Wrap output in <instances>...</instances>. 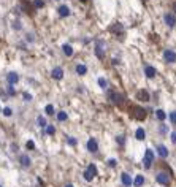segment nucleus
<instances>
[{
    "label": "nucleus",
    "mask_w": 176,
    "mask_h": 187,
    "mask_svg": "<svg viewBox=\"0 0 176 187\" xmlns=\"http://www.w3.org/2000/svg\"><path fill=\"white\" fill-rule=\"evenodd\" d=\"M144 74L147 78H155V74H157V70L154 67H151V65H147V67L144 68Z\"/></svg>",
    "instance_id": "nucleus-16"
},
{
    "label": "nucleus",
    "mask_w": 176,
    "mask_h": 187,
    "mask_svg": "<svg viewBox=\"0 0 176 187\" xmlns=\"http://www.w3.org/2000/svg\"><path fill=\"white\" fill-rule=\"evenodd\" d=\"M86 171H87L90 176H94V177H95V176H97V173H98V171H97V166H95L94 163H90V165L87 166V170H86Z\"/></svg>",
    "instance_id": "nucleus-21"
},
{
    "label": "nucleus",
    "mask_w": 176,
    "mask_h": 187,
    "mask_svg": "<svg viewBox=\"0 0 176 187\" xmlns=\"http://www.w3.org/2000/svg\"><path fill=\"white\" fill-rule=\"evenodd\" d=\"M33 33H27V36H25V38H27V41H33V36H32Z\"/></svg>",
    "instance_id": "nucleus-38"
},
{
    "label": "nucleus",
    "mask_w": 176,
    "mask_h": 187,
    "mask_svg": "<svg viewBox=\"0 0 176 187\" xmlns=\"http://www.w3.org/2000/svg\"><path fill=\"white\" fill-rule=\"evenodd\" d=\"M0 113H2V108H0Z\"/></svg>",
    "instance_id": "nucleus-43"
},
{
    "label": "nucleus",
    "mask_w": 176,
    "mask_h": 187,
    "mask_svg": "<svg viewBox=\"0 0 176 187\" xmlns=\"http://www.w3.org/2000/svg\"><path fill=\"white\" fill-rule=\"evenodd\" d=\"M21 27H22V25H21L19 21H14V22H13V29H14V30H21Z\"/></svg>",
    "instance_id": "nucleus-34"
},
{
    "label": "nucleus",
    "mask_w": 176,
    "mask_h": 187,
    "mask_svg": "<svg viewBox=\"0 0 176 187\" xmlns=\"http://www.w3.org/2000/svg\"><path fill=\"white\" fill-rule=\"evenodd\" d=\"M67 141H68V144H70V146H76V143H78V141H76V138H71V136L67 139Z\"/></svg>",
    "instance_id": "nucleus-35"
},
{
    "label": "nucleus",
    "mask_w": 176,
    "mask_h": 187,
    "mask_svg": "<svg viewBox=\"0 0 176 187\" xmlns=\"http://www.w3.org/2000/svg\"><path fill=\"white\" fill-rule=\"evenodd\" d=\"M116 163H117V162L114 160V158H109V160H108V165H109L111 168H114V166H116Z\"/></svg>",
    "instance_id": "nucleus-37"
},
{
    "label": "nucleus",
    "mask_w": 176,
    "mask_h": 187,
    "mask_svg": "<svg viewBox=\"0 0 176 187\" xmlns=\"http://www.w3.org/2000/svg\"><path fill=\"white\" fill-rule=\"evenodd\" d=\"M0 187H2V184H0Z\"/></svg>",
    "instance_id": "nucleus-44"
},
{
    "label": "nucleus",
    "mask_w": 176,
    "mask_h": 187,
    "mask_svg": "<svg viewBox=\"0 0 176 187\" xmlns=\"http://www.w3.org/2000/svg\"><path fill=\"white\" fill-rule=\"evenodd\" d=\"M81 2H82V3H86V2H87V0H81Z\"/></svg>",
    "instance_id": "nucleus-42"
},
{
    "label": "nucleus",
    "mask_w": 176,
    "mask_h": 187,
    "mask_svg": "<svg viewBox=\"0 0 176 187\" xmlns=\"http://www.w3.org/2000/svg\"><path fill=\"white\" fill-rule=\"evenodd\" d=\"M25 147L29 149V151H33V149H35V143L32 141V139H29V141L25 143Z\"/></svg>",
    "instance_id": "nucleus-31"
},
{
    "label": "nucleus",
    "mask_w": 176,
    "mask_h": 187,
    "mask_svg": "<svg viewBox=\"0 0 176 187\" xmlns=\"http://www.w3.org/2000/svg\"><path fill=\"white\" fill-rule=\"evenodd\" d=\"M133 184H135V187H141V185L144 184V177H143V174H138V176L135 177Z\"/></svg>",
    "instance_id": "nucleus-22"
},
{
    "label": "nucleus",
    "mask_w": 176,
    "mask_h": 187,
    "mask_svg": "<svg viewBox=\"0 0 176 187\" xmlns=\"http://www.w3.org/2000/svg\"><path fill=\"white\" fill-rule=\"evenodd\" d=\"M6 81H8V84H11V86H14V84L19 81V74H17L16 71H10L6 74Z\"/></svg>",
    "instance_id": "nucleus-10"
},
{
    "label": "nucleus",
    "mask_w": 176,
    "mask_h": 187,
    "mask_svg": "<svg viewBox=\"0 0 176 187\" xmlns=\"http://www.w3.org/2000/svg\"><path fill=\"white\" fill-rule=\"evenodd\" d=\"M163 21H165V24L168 25V27H173V25L176 24V17H174L173 14H170V13H166V14L163 16Z\"/></svg>",
    "instance_id": "nucleus-13"
},
{
    "label": "nucleus",
    "mask_w": 176,
    "mask_h": 187,
    "mask_svg": "<svg viewBox=\"0 0 176 187\" xmlns=\"http://www.w3.org/2000/svg\"><path fill=\"white\" fill-rule=\"evenodd\" d=\"M3 116H6V117H10V116H13V109L11 108H3Z\"/></svg>",
    "instance_id": "nucleus-30"
},
{
    "label": "nucleus",
    "mask_w": 176,
    "mask_h": 187,
    "mask_svg": "<svg viewBox=\"0 0 176 187\" xmlns=\"http://www.w3.org/2000/svg\"><path fill=\"white\" fill-rule=\"evenodd\" d=\"M135 136H136V139L143 141V139L146 138V132H144V128H143V127H138V128H136V132H135Z\"/></svg>",
    "instance_id": "nucleus-17"
},
{
    "label": "nucleus",
    "mask_w": 176,
    "mask_h": 187,
    "mask_svg": "<svg viewBox=\"0 0 176 187\" xmlns=\"http://www.w3.org/2000/svg\"><path fill=\"white\" fill-rule=\"evenodd\" d=\"M87 151L92 152V154H95L98 151V143H97L95 138H89L87 139Z\"/></svg>",
    "instance_id": "nucleus-5"
},
{
    "label": "nucleus",
    "mask_w": 176,
    "mask_h": 187,
    "mask_svg": "<svg viewBox=\"0 0 176 187\" xmlns=\"http://www.w3.org/2000/svg\"><path fill=\"white\" fill-rule=\"evenodd\" d=\"M132 111H128V114H130V117L136 119V120H143L146 117V109L140 108V106H130Z\"/></svg>",
    "instance_id": "nucleus-1"
},
{
    "label": "nucleus",
    "mask_w": 176,
    "mask_h": 187,
    "mask_svg": "<svg viewBox=\"0 0 176 187\" xmlns=\"http://www.w3.org/2000/svg\"><path fill=\"white\" fill-rule=\"evenodd\" d=\"M157 154H159L162 158H166V157H168V149H166L163 144H159V146H157Z\"/></svg>",
    "instance_id": "nucleus-15"
},
{
    "label": "nucleus",
    "mask_w": 176,
    "mask_h": 187,
    "mask_svg": "<svg viewBox=\"0 0 176 187\" xmlns=\"http://www.w3.org/2000/svg\"><path fill=\"white\" fill-rule=\"evenodd\" d=\"M44 132H46V135L52 136V135L55 133V127H54V125H46V127H44Z\"/></svg>",
    "instance_id": "nucleus-24"
},
{
    "label": "nucleus",
    "mask_w": 176,
    "mask_h": 187,
    "mask_svg": "<svg viewBox=\"0 0 176 187\" xmlns=\"http://www.w3.org/2000/svg\"><path fill=\"white\" fill-rule=\"evenodd\" d=\"M116 141L121 144V146H124V143H125V138H124V135H119L117 138H116Z\"/></svg>",
    "instance_id": "nucleus-33"
},
{
    "label": "nucleus",
    "mask_w": 176,
    "mask_h": 187,
    "mask_svg": "<svg viewBox=\"0 0 176 187\" xmlns=\"http://www.w3.org/2000/svg\"><path fill=\"white\" fill-rule=\"evenodd\" d=\"M136 100H140V101H149L151 100L149 92H147V90H138L136 92Z\"/></svg>",
    "instance_id": "nucleus-11"
},
{
    "label": "nucleus",
    "mask_w": 176,
    "mask_h": 187,
    "mask_svg": "<svg viewBox=\"0 0 176 187\" xmlns=\"http://www.w3.org/2000/svg\"><path fill=\"white\" fill-rule=\"evenodd\" d=\"M171 141L176 144V132H173V133H171Z\"/></svg>",
    "instance_id": "nucleus-39"
},
{
    "label": "nucleus",
    "mask_w": 176,
    "mask_h": 187,
    "mask_svg": "<svg viewBox=\"0 0 176 187\" xmlns=\"http://www.w3.org/2000/svg\"><path fill=\"white\" fill-rule=\"evenodd\" d=\"M43 6H44L43 0H35V2H33V8H35V10H40V8H43Z\"/></svg>",
    "instance_id": "nucleus-27"
},
{
    "label": "nucleus",
    "mask_w": 176,
    "mask_h": 187,
    "mask_svg": "<svg viewBox=\"0 0 176 187\" xmlns=\"http://www.w3.org/2000/svg\"><path fill=\"white\" fill-rule=\"evenodd\" d=\"M6 94H8V95H16V90H14V87L11 86V84H8V87H6Z\"/></svg>",
    "instance_id": "nucleus-29"
},
{
    "label": "nucleus",
    "mask_w": 176,
    "mask_h": 187,
    "mask_svg": "<svg viewBox=\"0 0 176 187\" xmlns=\"http://www.w3.org/2000/svg\"><path fill=\"white\" fill-rule=\"evenodd\" d=\"M173 10H174V13H176V2L173 3Z\"/></svg>",
    "instance_id": "nucleus-41"
},
{
    "label": "nucleus",
    "mask_w": 176,
    "mask_h": 187,
    "mask_svg": "<svg viewBox=\"0 0 176 187\" xmlns=\"http://www.w3.org/2000/svg\"><path fill=\"white\" fill-rule=\"evenodd\" d=\"M51 78H52V79H55V81H60V79L63 78V70H62L60 67L52 68V71H51Z\"/></svg>",
    "instance_id": "nucleus-9"
},
{
    "label": "nucleus",
    "mask_w": 176,
    "mask_h": 187,
    "mask_svg": "<svg viewBox=\"0 0 176 187\" xmlns=\"http://www.w3.org/2000/svg\"><path fill=\"white\" fill-rule=\"evenodd\" d=\"M170 122L176 125V111H171L170 113Z\"/></svg>",
    "instance_id": "nucleus-32"
},
{
    "label": "nucleus",
    "mask_w": 176,
    "mask_h": 187,
    "mask_svg": "<svg viewBox=\"0 0 176 187\" xmlns=\"http://www.w3.org/2000/svg\"><path fill=\"white\" fill-rule=\"evenodd\" d=\"M62 52L65 54L67 57H71V55H73V48H71L70 44H63L62 46Z\"/></svg>",
    "instance_id": "nucleus-19"
},
{
    "label": "nucleus",
    "mask_w": 176,
    "mask_h": 187,
    "mask_svg": "<svg viewBox=\"0 0 176 187\" xmlns=\"http://www.w3.org/2000/svg\"><path fill=\"white\" fill-rule=\"evenodd\" d=\"M36 125H38V127H46L48 122H46V119L43 116H38V117H36Z\"/></svg>",
    "instance_id": "nucleus-23"
},
{
    "label": "nucleus",
    "mask_w": 176,
    "mask_h": 187,
    "mask_svg": "<svg viewBox=\"0 0 176 187\" xmlns=\"http://www.w3.org/2000/svg\"><path fill=\"white\" fill-rule=\"evenodd\" d=\"M57 14H59L60 17H67V16H70V8H68L67 5H60V6L57 8Z\"/></svg>",
    "instance_id": "nucleus-12"
},
{
    "label": "nucleus",
    "mask_w": 176,
    "mask_h": 187,
    "mask_svg": "<svg viewBox=\"0 0 176 187\" xmlns=\"http://www.w3.org/2000/svg\"><path fill=\"white\" fill-rule=\"evenodd\" d=\"M152 162H154V152H152V149H146L144 158H143V165H144L146 170H149V168L152 166Z\"/></svg>",
    "instance_id": "nucleus-2"
},
{
    "label": "nucleus",
    "mask_w": 176,
    "mask_h": 187,
    "mask_svg": "<svg viewBox=\"0 0 176 187\" xmlns=\"http://www.w3.org/2000/svg\"><path fill=\"white\" fill-rule=\"evenodd\" d=\"M95 55L101 60V59H105V51H103V41L98 40L97 44H95Z\"/></svg>",
    "instance_id": "nucleus-6"
},
{
    "label": "nucleus",
    "mask_w": 176,
    "mask_h": 187,
    "mask_svg": "<svg viewBox=\"0 0 176 187\" xmlns=\"http://www.w3.org/2000/svg\"><path fill=\"white\" fill-rule=\"evenodd\" d=\"M67 113H65V111H59V113H57V120H59V122H63V120H67Z\"/></svg>",
    "instance_id": "nucleus-25"
},
{
    "label": "nucleus",
    "mask_w": 176,
    "mask_h": 187,
    "mask_svg": "<svg viewBox=\"0 0 176 187\" xmlns=\"http://www.w3.org/2000/svg\"><path fill=\"white\" fill-rule=\"evenodd\" d=\"M63 187H75V185H73V184H65Z\"/></svg>",
    "instance_id": "nucleus-40"
},
{
    "label": "nucleus",
    "mask_w": 176,
    "mask_h": 187,
    "mask_svg": "<svg viewBox=\"0 0 176 187\" xmlns=\"http://www.w3.org/2000/svg\"><path fill=\"white\" fill-rule=\"evenodd\" d=\"M163 59H165L166 62H170V63L176 62V52H174L173 49H165V51H163Z\"/></svg>",
    "instance_id": "nucleus-7"
},
{
    "label": "nucleus",
    "mask_w": 176,
    "mask_h": 187,
    "mask_svg": "<svg viewBox=\"0 0 176 187\" xmlns=\"http://www.w3.org/2000/svg\"><path fill=\"white\" fill-rule=\"evenodd\" d=\"M98 86H100L101 89H106V87H108V81H106L105 78H98Z\"/></svg>",
    "instance_id": "nucleus-28"
},
{
    "label": "nucleus",
    "mask_w": 176,
    "mask_h": 187,
    "mask_svg": "<svg viewBox=\"0 0 176 187\" xmlns=\"http://www.w3.org/2000/svg\"><path fill=\"white\" fill-rule=\"evenodd\" d=\"M155 181L159 182V184H162V185H165V187H168V185L171 184V177L168 176V173H163V171H160V173H157V176H155Z\"/></svg>",
    "instance_id": "nucleus-3"
},
{
    "label": "nucleus",
    "mask_w": 176,
    "mask_h": 187,
    "mask_svg": "<svg viewBox=\"0 0 176 187\" xmlns=\"http://www.w3.org/2000/svg\"><path fill=\"white\" fill-rule=\"evenodd\" d=\"M155 117L160 120V122H163V120L166 119V113L163 109H155Z\"/></svg>",
    "instance_id": "nucleus-20"
},
{
    "label": "nucleus",
    "mask_w": 176,
    "mask_h": 187,
    "mask_svg": "<svg viewBox=\"0 0 176 187\" xmlns=\"http://www.w3.org/2000/svg\"><path fill=\"white\" fill-rule=\"evenodd\" d=\"M76 73L79 74V76H84V74L87 73V67H86V65H82V63H78L76 65Z\"/></svg>",
    "instance_id": "nucleus-18"
},
{
    "label": "nucleus",
    "mask_w": 176,
    "mask_h": 187,
    "mask_svg": "<svg viewBox=\"0 0 176 187\" xmlns=\"http://www.w3.org/2000/svg\"><path fill=\"white\" fill-rule=\"evenodd\" d=\"M109 100L117 106H122V103H124V97L121 94H116V92H109Z\"/></svg>",
    "instance_id": "nucleus-4"
},
{
    "label": "nucleus",
    "mask_w": 176,
    "mask_h": 187,
    "mask_svg": "<svg viewBox=\"0 0 176 187\" xmlns=\"http://www.w3.org/2000/svg\"><path fill=\"white\" fill-rule=\"evenodd\" d=\"M19 165H21L22 168H29V166L32 165L30 157L27 155V154H21V155H19Z\"/></svg>",
    "instance_id": "nucleus-8"
},
{
    "label": "nucleus",
    "mask_w": 176,
    "mask_h": 187,
    "mask_svg": "<svg viewBox=\"0 0 176 187\" xmlns=\"http://www.w3.org/2000/svg\"><path fill=\"white\" fill-rule=\"evenodd\" d=\"M44 113L48 114V116H52L54 114V106L52 105H46L44 106Z\"/></svg>",
    "instance_id": "nucleus-26"
},
{
    "label": "nucleus",
    "mask_w": 176,
    "mask_h": 187,
    "mask_svg": "<svg viewBox=\"0 0 176 187\" xmlns=\"http://www.w3.org/2000/svg\"><path fill=\"white\" fill-rule=\"evenodd\" d=\"M121 181H122V184L125 187H130L132 185V177H130V174H128V173H122L121 174Z\"/></svg>",
    "instance_id": "nucleus-14"
},
{
    "label": "nucleus",
    "mask_w": 176,
    "mask_h": 187,
    "mask_svg": "<svg viewBox=\"0 0 176 187\" xmlns=\"http://www.w3.org/2000/svg\"><path fill=\"white\" fill-rule=\"evenodd\" d=\"M22 97H24V100H25V101H30V100H32V95H30V94H27V92H24V94H22Z\"/></svg>",
    "instance_id": "nucleus-36"
}]
</instances>
